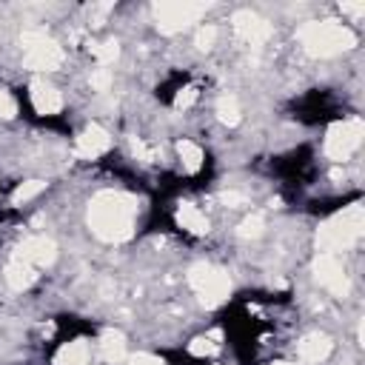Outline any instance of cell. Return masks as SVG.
Masks as SVG:
<instances>
[{
	"instance_id": "obj_9",
	"label": "cell",
	"mask_w": 365,
	"mask_h": 365,
	"mask_svg": "<svg viewBox=\"0 0 365 365\" xmlns=\"http://www.w3.org/2000/svg\"><path fill=\"white\" fill-rule=\"evenodd\" d=\"M231 23H234V31H237L245 43H251V46H259V43H265V40L271 37L268 20H262V17L254 14V11H237V14L231 17Z\"/></svg>"
},
{
	"instance_id": "obj_27",
	"label": "cell",
	"mask_w": 365,
	"mask_h": 365,
	"mask_svg": "<svg viewBox=\"0 0 365 365\" xmlns=\"http://www.w3.org/2000/svg\"><path fill=\"white\" fill-rule=\"evenodd\" d=\"M14 111H17L14 97L6 88H0V117H14Z\"/></svg>"
},
{
	"instance_id": "obj_11",
	"label": "cell",
	"mask_w": 365,
	"mask_h": 365,
	"mask_svg": "<svg viewBox=\"0 0 365 365\" xmlns=\"http://www.w3.org/2000/svg\"><path fill=\"white\" fill-rule=\"evenodd\" d=\"M108 145H111V137H108V131H106L100 123H91V125H86V128L80 131L77 143H74L77 154H80V157H86V160L106 154V151H108Z\"/></svg>"
},
{
	"instance_id": "obj_12",
	"label": "cell",
	"mask_w": 365,
	"mask_h": 365,
	"mask_svg": "<svg viewBox=\"0 0 365 365\" xmlns=\"http://www.w3.org/2000/svg\"><path fill=\"white\" fill-rule=\"evenodd\" d=\"M29 97H31V106H34V111H37V114H43V117H48V114H57V111L63 108V97H60V91H57L54 86L43 83V80H34V83H31V91H29Z\"/></svg>"
},
{
	"instance_id": "obj_3",
	"label": "cell",
	"mask_w": 365,
	"mask_h": 365,
	"mask_svg": "<svg viewBox=\"0 0 365 365\" xmlns=\"http://www.w3.org/2000/svg\"><path fill=\"white\" fill-rule=\"evenodd\" d=\"M362 237V208L354 205L348 211H342L336 220L325 222L319 228V248L325 254H334V251H342V248H351L356 240Z\"/></svg>"
},
{
	"instance_id": "obj_10",
	"label": "cell",
	"mask_w": 365,
	"mask_h": 365,
	"mask_svg": "<svg viewBox=\"0 0 365 365\" xmlns=\"http://www.w3.org/2000/svg\"><path fill=\"white\" fill-rule=\"evenodd\" d=\"M17 257L34 268H43V265H51L54 257H57V245L48 240V237H26L17 248Z\"/></svg>"
},
{
	"instance_id": "obj_16",
	"label": "cell",
	"mask_w": 365,
	"mask_h": 365,
	"mask_svg": "<svg viewBox=\"0 0 365 365\" xmlns=\"http://www.w3.org/2000/svg\"><path fill=\"white\" fill-rule=\"evenodd\" d=\"M91 362V348L83 339H71L57 351V365H88Z\"/></svg>"
},
{
	"instance_id": "obj_17",
	"label": "cell",
	"mask_w": 365,
	"mask_h": 365,
	"mask_svg": "<svg viewBox=\"0 0 365 365\" xmlns=\"http://www.w3.org/2000/svg\"><path fill=\"white\" fill-rule=\"evenodd\" d=\"M100 354L106 362H120L125 356V339L120 331H106L100 339Z\"/></svg>"
},
{
	"instance_id": "obj_5",
	"label": "cell",
	"mask_w": 365,
	"mask_h": 365,
	"mask_svg": "<svg viewBox=\"0 0 365 365\" xmlns=\"http://www.w3.org/2000/svg\"><path fill=\"white\" fill-rule=\"evenodd\" d=\"M205 9H208L205 3H191V0H168V3L154 6V17H157L160 31L174 34V31L188 29L191 23H197V20L205 14Z\"/></svg>"
},
{
	"instance_id": "obj_30",
	"label": "cell",
	"mask_w": 365,
	"mask_h": 365,
	"mask_svg": "<svg viewBox=\"0 0 365 365\" xmlns=\"http://www.w3.org/2000/svg\"><path fill=\"white\" fill-rule=\"evenodd\" d=\"M131 365H160V359H154V356H148V354H140V356L131 359Z\"/></svg>"
},
{
	"instance_id": "obj_26",
	"label": "cell",
	"mask_w": 365,
	"mask_h": 365,
	"mask_svg": "<svg viewBox=\"0 0 365 365\" xmlns=\"http://www.w3.org/2000/svg\"><path fill=\"white\" fill-rule=\"evenodd\" d=\"M197 97H200L197 86H185V88H180V91H177L174 106H177V108H188V106H194V103H197Z\"/></svg>"
},
{
	"instance_id": "obj_14",
	"label": "cell",
	"mask_w": 365,
	"mask_h": 365,
	"mask_svg": "<svg viewBox=\"0 0 365 365\" xmlns=\"http://www.w3.org/2000/svg\"><path fill=\"white\" fill-rule=\"evenodd\" d=\"M34 277H37V268L29 265V262H23L20 257H14V259L6 265V282H9V288H14V291L29 288V285L34 282Z\"/></svg>"
},
{
	"instance_id": "obj_8",
	"label": "cell",
	"mask_w": 365,
	"mask_h": 365,
	"mask_svg": "<svg viewBox=\"0 0 365 365\" xmlns=\"http://www.w3.org/2000/svg\"><path fill=\"white\" fill-rule=\"evenodd\" d=\"M314 274H317L319 285H325V288H328L331 294H336V297H345L348 288H351L348 274H345L342 262H339L334 254H319L317 262H314Z\"/></svg>"
},
{
	"instance_id": "obj_19",
	"label": "cell",
	"mask_w": 365,
	"mask_h": 365,
	"mask_svg": "<svg viewBox=\"0 0 365 365\" xmlns=\"http://www.w3.org/2000/svg\"><path fill=\"white\" fill-rule=\"evenodd\" d=\"M217 117H220V123H225V125H237V123L242 120L240 103H237L234 94H222V97L217 100Z\"/></svg>"
},
{
	"instance_id": "obj_31",
	"label": "cell",
	"mask_w": 365,
	"mask_h": 365,
	"mask_svg": "<svg viewBox=\"0 0 365 365\" xmlns=\"http://www.w3.org/2000/svg\"><path fill=\"white\" fill-rule=\"evenodd\" d=\"M277 365H291V362H277Z\"/></svg>"
},
{
	"instance_id": "obj_4",
	"label": "cell",
	"mask_w": 365,
	"mask_h": 365,
	"mask_svg": "<svg viewBox=\"0 0 365 365\" xmlns=\"http://www.w3.org/2000/svg\"><path fill=\"white\" fill-rule=\"evenodd\" d=\"M23 60H26V66L29 68H34V71H51V68H57L60 63H63V48L54 43V40H48L46 37V31L43 29H29V31H23Z\"/></svg>"
},
{
	"instance_id": "obj_20",
	"label": "cell",
	"mask_w": 365,
	"mask_h": 365,
	"mask_svg": "<svg viewBox=\"0 0 365 365\" xmlns=\"http://www.w3.org/2000/svg\"><path fill=\"white\" fill-rule=\"evenodd\" d=\"M88 48H91V54L97 57V63H100V66H108V63H114V60L120 57V43H117V40H106V43H91Z\"/></svg>"
},
{
	"instance_id": "obj_28",
	"label": "cell",
	"mask_w": 365,
	"mask_h": 365,
	"mask_svg": "<svg viewBox=\"0 0 365 365\" xmlns=\"http://www.w3.org/2000/svg\"><path fill=\"white\" fill-rule=\"evenodd\" d=\"M222 202H225L228 208H240V205L248 202V197H245L242 191H225V194H222Z\"/></svg>"
},
{
	"instance_id": "obj_7",
	"label": "cell",
	"mask_w": 365,
	"mask_h": 365,
	"mask_svg": "<svg viewBox=\"0 0 365 365\" xmlns=\"http://www.w3.org/2000/svg\"><path fill=\"white\" fill-rule=\"evenodd\" d=\"M188 282L208 308L220 305L228 297V288H231L228 274H222L220 268H211V265H194L191 274H188Z\"/></svg>"
},
{
	"instance_id": "obj_23",
	"label": "cell",
	"mask_w": 365,
	"mask_h": 365,
	"mask_svg": "<svg viewBox=\"0 0 365 365\" xmlns=\"http://www.w3.org/2000/svg\"><path fill=\"white\" fill-rule=\"evenodd\" d=\"M88 83H91V88H94V91H108V88H111V83H114V74H111L106 66H97V68H91Z\"/></svg>"
},
{
	"instance_id": "obj_24",
	"label": "cell",
	"mask_w": 365,
	"mask_h": 365,
	"mask_svg": "<svg viewBox=\"0 0 365 365\" xmlns=\"http://www.w3.org/2000/svg\"><path fill=\"white\" fill-rule=\"evenodd\" d=\"M214 339L217 336H197V339H191L188 354H194V356H211L217 351V342Z\"/></svg>"
},
{
	"instance_id": "obj_18",
	"label": "cell",
	"mask_w": 365,
	"mask_h": 365,
	"mask_svg": "<svg viewBox=\"0 0 365 365\" xmlns=\"http://www.w3.org/2000/svg\"><path fill=\"white\" fill-rule=\"evenodd\" d=\"M177 154H180V163H182L185 171H200L202 168L205 154H202V148L194 140H180L177 143Z\"/></svg>"
},
{
	"instance_id": "obj_1",
	"label": "cell",
	"mask_w": 365,
	"mask_h": 365,
	"mask_svg": "<svg viewBox=\"0 0 365 365\" xmlns=\"http://www.w3.org/2000/svg\"><path fill=\"white\" fill-rule=\"evenodd\" d=\"M134 200L128 194H114V191H103L91 200L88 208V225L100 240L108 242H120L125 237H131L134 228Z\"/></svg>"
},
{
	"instance_id": "obj_25",
	"label": "cell",
	"mask_w": 365,
	"mask_h": 365,
	"mask_svg": "<svg viewBox=\"0 0 365 365\" xmlns=\"http://www.w3.org/2000/svg\"><path fill=\"white\" fill-rule=\"evenodd\" d=\"M214 40H217V26H202L197 31V37H194V46L202 48V51H208L214 46Z\"/></svg>"
},
{
	"instance_id": "obj_6",
	"label": "cell",
	"mask_w": 365,
	"mask_h": 365,
	"mask_svg": "<svg viewBox=\"0 0 365 365\" xmlns=\"http://www.w3.org/2000/svg\"><path fill=\"white\" fill-rule=\"evenodd\" d=\"M362 134H365V125H362L359 117H351V120H342V123L331 125V131L325 137V154L336 163L348 160L362 145Z\"/></svg>"
},
{
	"instance_id": "obj_15",
	"label": "cell",
	"mask_w": 365,
	"mask_h": 365,
	"mask_svg": "<svg viewBox=\"0 0 365 365\" xmlns=\"http://www.w3.org/2000/svg\"><path fill=\"white\" fill-rule=\"evenodd\" d=\"M177 222H180V228H185L188 234H205V231H208V217H205L197 205H191V202H182V205L177 208Z\"/></svg>"
},
{
	"instance_id": "obj_13",
	"label": "cell",
	"mask_w": 365,
	"mask_h": 365,
	"mask_svg": "<svg viewBox=\"0 0 365 365\" xmlns=\"http://www.w3.org/2000/svg\"><path fill=\"white\" fill-rule=\"evenodd\" d=\"M331 348H334V342H331L325 334H308L305 339H299V345H297V356H299V362L317 365V362L328 359Z\"/></svg>"
},
{
	"instance_id": "obj_29",
	"label": "cell",
	"mask_w": 365,
	"mask_h": 365,
	"mask_svg": "<svg viewBox=\"0 0 365 365\" xmlns=\"http://www.w3.org/2000/svg\"><path fill=\"white\" fill-rule=\"evenodd\" d=\"M339 9H342L345 14H354V17H359V14H365V6H362V3H342Z\"/></svg>"
},
{
	"instance_id": "obj_22",
	"label": "cell",
	"mask_w": 365,
	"mask_h": 365,
	"mask_svg": "<svg viewBox=\"0 0 365 365\" xmlns=\"http://www.w3.org/2000/svg\"><path fill=\"white\" fill-rule=\"evenodd\" d=\"M262 228H265V220H262L259 214H248V217L240 222L237 234H240L242 240H257V237L262 234Z\"/></svg>"
},
{
	"instance_id": "obj_21",
	"label": "cell",
	"mask_w": 365,
	"mask_h": 365,
	"mask_svg": "<svg viewBox=\"0 0 365 365\" xmlns=\"http://www.w3.org/2000/svg\"><path fill=\"white\" fill-rule=\"evenodd\" d=\"M43 188H46V182H43V180H29V182H20V185L14 188V194H11V202H14V205L29 202V200H34V197H37Z\"/></svg>"
},
{
	"instance_id": "obj_2",
	"label": "cell",
	"mask_w": 365,
	"mask_h": 365,
	"mask_svg": "<svg viewBox=\"0 0 365 365\" xmlns=\"http://www.w3.org/2000/svg\"><path fill=\"white\" fill-rule=\"evenodd\" d=\"M297 37L317 57L339 54V51H345V48H351L356 43L354 31L348 26L336 23V20H314V23H305Z\"/></svg>"
}]
</instances>
